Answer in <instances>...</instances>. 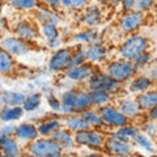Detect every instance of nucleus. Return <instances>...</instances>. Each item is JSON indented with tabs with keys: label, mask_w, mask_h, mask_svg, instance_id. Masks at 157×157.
Returning a JSON list of instances; mask_svg holds the SVG:
<instances>
[{
	"label": "nucleus",
	"mask_w": 157,
	"mask_h": 157,
	"mask_svg": "<svg viewBox=\"0 0 157 157\" xmlns=\"http://www.w3.org/2000/svg\"><path fill=\"white\" fill-rule=\"evenodd\" d=\"M62 102V113L66 114H73V113H81L92 106L88 92L80 89V88H73V89L66 90L60 96Z\"/></svg>",
	"instance_id": "f257e3e1"
},
{
	"label": "nucleus",
	"mask_w": 157,
	"mask_h": 157,
	"mask_svg": "<svg viewBox=\"0 0 157 157\" xmlns=\"http://www.w3.org/2000/svg\"><path fill=\"white\" fill-rule=\"evenodd\" d=\"M28 152L36 157H59L63 155V148L51 137H37L30 141Z\"/></svg>",
	"instance_id": "f03ea898"
},
{
	"label": "nucleus",
	"mask_w": 157,
	"mask_h": 157,
	"mask_svg": "<svg viewBox=\"0 0 157 157\" xmlns=\"http://www.w3.org/2000/svg\"><path fill=\"white\" fill-rule=\"evenodd\" d=\"M147 48H148V41H147V38H144L143 36H139V34H134V36L128 37L122 43V46L119 48V54L122 59L132 62L140 54L147 51Z\"/></svg>",
	"instance_id": "7ed1b4c3"
},
{
	"label": "nucleus",
	"mask_w": 157,
	"mask_h": 157,
	"mask_svg": "<svg viewBox=\"0 0 157 157\" xmlns=\"http://www.w3.org/2000/svg\"><path fill=\"white\" fill-rule=\"evenodd\" d=\"M106 73L119 82H123L135 76L136 68L131 60L119 59V60H114L106 66Z\"/></svg>",
	"instance_id": "20e7f679"
},
{
	"label": "nucleus",
	"mask_w": 157,
	"mask_h": 157,
	"mask_svg": "<svg viewBox=\"0 0 157 157\" xmlns=\"http://www.w3.org/2000/svg\"><path fill=\"white\" fill-rule=\"evenodd\" d=\"M75 143L77 145H84L92 149H102L105 143V136L102 132L96 128H85L76 131L75 135Z\"/></svg>",
	"instance_id": "39448f33"
},
{
	"label": "nucleus",
	"mask_w": 157,
	"mask_h": 157,
	"mask_svg": "<svg viewBox=\"0 0 157 157\" xmlns=\"http://www.w3.org/2000/svg\"><path fill=\"white\" fill-rule=\"evenodd\" d=\"M88 86H89V89H102L114 93L121 89L122 82L110 77L107 73H104L101 71H93L90 77L88 78Z\"/></svg>",
	"instance_id": "423d86ee"
},
{
	"label": "nucleus",
	"mask_w": 157,
	"mask_h": 157,
	"mask_svg": "<svg viewBox=\"0 0 157 157\" xmlns=\"http://www.w3.org/2000/svg\"><path fill=\"white\" fill-rule=\"evenodd\" d=\"M100 117L104 124L107 127H114V128H119L122 126H126L128 124V118H127L124 114H122L119 111V109L115 106H111V105H104V106H100Z\"/></svg>",
	"instance_id": "0eeeda50"
},
{
	"label": "nucleus",
	"mask_w": 157,
	"mask_h": 157,
	"mask_svg": "<svg viewBox=\"0 0 157 157\" xmlns=\"http://www.w3.org/2000/svg\"><path fill=\"white\" fill-rule=\"evenodd\" d=\"M72 58V50L70 47H62L58 48L51 55L50 60H48V70L52 72H62L70 68Z\"/></svg>",
	"instance_id": "6e6552de"
},
{
	"label": "nucleus",
	"mask_w": 157,
	"mask_h": 157,
	"mask_svg": "<svg viewBox=\"0 0 157 157\" xmlns=\"http://www.w3.org/2000/svg\"><path fill=\"white\" fill-rule=\"evenodd\" d=\"M0 48L6 50L12 56H22L30 51V45L18 37H6L0 41Z\"/></svg>",
	"instance_id": "1a4fd4ad"
},
{
	"label": "nucleus",
	"mask_w": 157,
	"mask_h": 157,
	"mask_svg": "<svg viewBox=\"0 0 157 157\" xmlns=\"http://www.w3.org/2000/svg\"><path fill=\"white\" fill-rule=\"evenodd\" d=\"M144 22L143 12H139L136 9H132L130 12H126L124 16L119 21V29L123 33H134L139 29Z\"/></svg>",
	"instance_id": "9d476101"
},
{
	"label": "nucleus",
	"mask_w": 157,
	"mask_h": 157,
	"mask_svg": "<svg viewBox=\"0 0 157 157\" xmlns=\"http://www.w3.org/2000/svg\"><path fill=\"white\" fill-rule=\"evenodd\" d=\"M104 148L107 151V153L113 156H128L131 152V144L128 140L110 136L105 139Z\"/></svg>",
	"instance_id": "9b49d317"
},
{
	"label": "nucleus",
	"mask_w": 157,
	"mask_h": 157,
	"mask_svg": "<svg viewBox=\"0 0 157 157\" xmlns=\"http://www.w3.org/2000/svg\"><path fill=\"white\" fill-rule=\"evenodd\" d=\"M93 71H94V70H93L92 64L82 63V64H78V66H73V67L67 68L64 72H66V77L70 78L71 81L81 82V81H88V78L90 77Z\"/></svg>",
	"instance_id": "f8f14e48"
},
{
	"label": "nucleus",
	"mask_w": 157,
	"mask_h": 157,
	"mask_svg": "<svg viewBox=\"0 0 157 157\" xmlns=\"http://www.w3.org/2000/svg\"><path fill=\"white\" fill-rule=\"evenodd\" d=\"M14 34H16V37L29 42V41H34V39H37L38 29L30 21L22 20V21H18L16 24V26H14Z\"/></svg>",
	"instance_id": "ddd939ff"
},
{
	"label": "nucleus",
	"mask_w": 157,
	"mask_h": 157,
	"mask_svg": "<svg viewBox=\"0 0 157 157\" xmlns=\"http://www.w3.org/2000/svg\"><path fill=\"white\" fill-rule=\"evenodd\" d=\"M48 137H51L52 140H55L63 149H72L73 145L76 144L75 137L72 135V131H70L68 128H62V127H59V128H56Z\"/></svg>",
	"instance_id": "4468645a"
},
{
	"label": "nucleus",
	"mask_w": 157,
	"mask_h": 157,
	"mask_svg": "<svg viewBox=\"0 0 157 157\" xmlns=\"http://www.w3.org/2000/svg\"><path fill=\"white\" fill-rule=\"evenodd\" d=\"M0 151L3 152L4 156L8 157H17L21 155L18 141L16 137H12V135L0 136Z\"/></svg>",
	"instance_id": "2eb2a0df"
},
{
	"label": "nucleus",
	"mask_w": 157,
	"mask_h": 157,
	"mask_svg": "<svg viewBox=\"0 0 157 157\" xmlns=\"http://www.w3.org/2000/svg\"><path fill=\"white\" fill-rule=\"evenodd\" d=\"M13 135L17 140H24V141H32L39 136L38 128L32 123H21L16 126Z\"/></svg>",
	"instance_id": "dca6fc26"
},
{
	"label": "nucleus",
	"mask_w": 157,
	"mask_h": 157,
	"mask_svg": "<svg viewBox=\"0 0 157 157\" xmlns=\"http://www.w3.org/2000/svg\"><path fill=\"white\" fill-rule=\"evenodd\" d=\"M117 107L127 118H135L141 113V109L139 104H137V101L132 100V98H122V100L118 101Z\"/></svg>",
	"instance_id": "f3484780"
},
{
	"label": "nucleus",
	"mask_w": 157,
	"mask_h": 157,
	"mask_svg": "<svg viewBox=\"0 0 157 157\" xmlns=\"http://www.w3.org/2000/svg\"><path fill=\"white\" fill-rule=\"evenodd\" d=\"M86 54V60H89L90 63H100L102 62L107 55V47L101 43H92L88 47V50H85Z\"/></svg>",
	"instance_id": "a211bd4d"
},
{
	"label": "nucleus",
	"mask_w": 157,
	"mask_h": 157,
	"mask_svg": "<svg viewBox=\"0 0 157 157\" xmlns=\"http://www.w3.org/2000/svg\"><path fill=\"white\" fill-rule=\"evenodd\" d=\"M24 110L22 106H8L4 105L0 109V119L3 122H13V121H18L20 118L24 115Z\"/></svg>",
	"instance_id": "6ab92c4d"
},
{
	"label": "nucleus",
	"mask_w": 157,
	"mask_h": 157,
	"mask_svg": "<svg viewBox=\"0 0 157 157\" xmlns=\"http://www.w3.org/2000/svg\"><path fill=\"white\" fill-rule=\"evenodd\" d=\"M58 25H54V24H42L41 26V33L42 36L46 38V41L48 42L51 48H55V46L60 45V41H59V30H58Z\"/></svg>",
	"instance_id": "aec40b11"
},
{
	"label": "nucleus",
	"mask_w": 157,
	"mask_h": 157,
	"mask_svg": "<svg viewBox=\"0 0 157 157\" xmlns=\"http://www.w3.org/2000/svg\"><path fill=\"white\" fill-rule=\"evenodd\" d=\"M141 111H148L151 107H153L157 104V89L141 92L136 98Z\"/></svg>",
	"instance_id": "412c9836"
},
{
	"label": "nucleus",
	"mask_w": 157,
	"mask_h": 157,
	"mask_svg": "<svg viewBox=\"0 0 157 157\" xmlns=\"http://www.w3.org/2000/svg\"><path fill=\"white\" fill-rule=\"evenodd\" d=\"M102 14L97 6H86L82 13V22L89 26H96L101 22Z\"/></svg>",
	"instance_id": "4be33fe9"
},
{
	"label": "nucleus",
	"mask_w": 157,
	"mask_h": 157,
	"mask_svg": "<svg viewBox=\"0 0 157 157\" xmlns=\"http://www.w3.org/2000/svg\"><path fill=\"white\" fill-rule=\"evenodd\" d=\"M36 18L38 20V22L41 24H54V25H58L60 22V17L58 16V13H55L54 11L48 8H41L37 7L36 8Z\"/></svg>",
	"instance_id": "5701e85b"
},
{
	"label": "nucleus",
	"mask_w": 157,
	"mask_h": 157,
	"mask_svg": "<svg viewBox=\"0 0 157 157\" xmlns=\"http://www.w3.org/2000/svg\"><path fill=\"white\" fill-rule=\"evenodd\" d=\"M92 106H104L111 101V93L102 89H89L88 92Z\"/></svg>",
	"instance_id": "b1692460"
},
{
	"label": "nucleus",
	"mask_w": 157,
	"mask_h": 157,
	"mask_svg": "<svg viewBox=\"0 0 157 157\" xmlns=\"http://www.w3.org/2000/svg\"><path fill=\"white\" fill-rule=\"evenodd\" d=\"M66 127L70 131H80V130H85V128H90L88 122L81 117V114H68V117L66 118Z\"/></svg>",
	"instance_id": "393cba45"
},
{
	"label": "nucleus",
	"mask_w": 157,
	"mask_h": 157,
	"mask_svg": "<svg viewBox=\"0 0 157 157\" xmlns=\"http://www.w3.org/2000/svg\"><path fill=\"white\" fill-rule=\"evenodd\" d=\"M152 84H153V80H152L151 77L148 76H136L132 78L131 84H130V90L131 92H145L148 90L149 88L152 86Z\"/></svg>",
	"instance_id": "a878e982"
},
{
	"label": "nucleus",
	"mask_w": 157,
	"mask_h": 157,
	"mask_svg": "<svg viewBox=\"0 0 157 157\" xmlns=\"http://www.w3.org/2000/svg\"><path fill=\"white\" fill-rule=\"evenodd\" d=\"M60 127V121L58 118H50V119L43 121L42 123H39L37 126L38 128V134L42 136H50L56 128Z\"/></svg>",
	"instance_id": "bb28decb"
},
{
	"label": "nucleus",
	"mask_w": 157,
	"mask_h": 157,
	"mask_svg": "<svg viewBox=\"0 0 157 157\" xmlns=\"http://www.w3.org/2000/svg\"><path fill=\"white\" fill-rule=\"evenodd\" d=\"M14 70V59L11 54L0 48V75H7Z\"/></svg>",
	"instance_id": "cd10ccee"
},
{
	"label": "nucleus",
	"mask_w": 157,
	"mask_h": 157,
	"mask_svg": "<svg viewBox=\"0 0 157 157\" xmlns=\"http://www.w3.org/2000/svg\"><path fill=\"white\" fill-rule=\"evenodd\" d=\"M80 114L88 122V124H89L90 128H101V127L105 126L104 122H102V119H101V117H100V113L94 111V110H90V107L84 110V111H81Z\"/></svg>",
	"instance_id": "c85d7f7f"
},
{
	"label": "nucleus",
	"mask_w": 157,
	"mask_h": 157,
	"mask_svg": "<svg viewBox=\"0 0 157 157\" xmlns=\"http://www.w3.org/2000/svg\"><path fill=\"white\" fill-rule=\"evenodd\" d=\"M3 100L4 104L8 106H22L24 101H25V94L21 92H12V90H7L3 92Z\"/></svg>",
	"instance_id": "c756f323"
},
{
	"label": "nucleus",
	"mask_w": 157,
	"mask_h": 157,
	"mask_svg": "<svg viewBox=\"0 0 157 157\" xmlns=\"http://www.w3.org/2000/svg\"><path fill=\"white\" fill-rule=\"evenodd\" d=\"M97 33H96V29L92 28V29H86V30H82L80 33H77L73 39L76 42H81V43H101V39L97 38Z\"/></svg>",
	"instance_id": "7c9ffc66"
},
{
	"label": "nucleus",
	"mask_w": 157,
	"mask_h": 157,
	"mask_svg": "<svg viewBox=\"0 0 157 157\" xmlns=\"http://www.w3.org/2000/svg\"><path fill=\"white\" fill-rule=\"evenodd\" d=\"M42 102V94L41 93H32L25 97V101L22 104V107L25 111H34L37 110Z\"/></svg>",
	"instance_id": "2f4dec72"
},
{
	"label": "nucleus",
	"mask_w": 157,
	"mask_h": 157,
	"mask_svg": "<svg viewBox=\"0 0 157 157\" xmlns=\"http://www.w3.org/2000/svg\"><path fill=\"white\" fill-rule=\"evenodd\" d=\"M9 6L20 11H32L38 7V0H8Z\"/></svg>",
	"instance_id": "473e14b6"
},
{
	"label": "nucleus",
	"mask_w": 157,
	"mask_h": 157,
	"mask_svg": "<svg viewBox=\"0 0 157 157\" xmlns=\"http://www.w3.org/2000/svg\"><path fill=\"white\" fill-rule=\"evenodd\" d=\"M137 132H139V130L136 128V127H132V126H128V124H126V126H122L118 128V131L115 132V134H113L111 136H114V137H119V139H123V140H130L132 139Z\"/></svg>",
	"instance_id": "72a5a7b5"
},
{
	"label": "nucleus",
	"mask_w": 157,
	"mask_h": 157,
	"mask_svg": "<svg viewBox=\"0 0 157 157\" xmlns=\"http://www.w3.org/2000/svg\"><path fill=\"white\" fill-rule=\"evenodd\" d=\"M134 143L136 144V145H139L140 148H143V149H145L147 152H152L153 151V147H152V143H151V140L147 137V135H144V134H141V132L139 131L137 134L132 137L131 139Z\"/></svg>",
	"instance_id": "f704fd0d"
},
{
	"label": "nucleus",
	"mask_w": 157,
	"mask_h": 157,
	"mask_svg": "<svg viewBox=\"0 0 157 157\" xmlns=\"http://www.w3.org/2000/svg\"><path fill=\"white\" fill-rule=\"evenodd\" d=\"M90 0H62V6L68 9L78 11V9H84Z\"/></svg>",
	"instance_id": "c9c22d12"
},
{
	"label": "nucleus",
	"mask_w": 157,
	"mask_h": 157,
	"mask_svg": "<svg viewBox=\"0 0 157 157\" xmlns=\"http://www.w3.org/2000/svg\"><path fill=\"white\" fill-rule=\"evenodd\" d=\"M85 62H86V54H85V50H82V48H77V50L72 51V58H71L70 67L82 64V63H85Z\"/></svg>",
	"instance_id": "e433bc0d"
},
{
	"label": "nucleus",
	"mask_w": 157,
	"mask_h": 157,
	"mask_svg": "<svg viewBox=\"0 0 157 157\" xmlns=\"http://www.w3.org/2000/svg\"><path fill=\"white\" fill-rule=\"evenodd\" d=\"M149 60H151V55L147 51H144L143 54H140L137 58H135L134 60H132V63H134V66H135L136 71H137V70H140V68H143L144 66L148 64Z\"/></svg>",
	"instance_id": "4c0bfd02"
},
{
	"label": "nucleus",
	"mask_w": 157,
	"mask_h": 157,
	"mask_svg": "<svg viewBox=\"0 0 157 157\" xmlns=\"http://www.w3.org/2000/svg\"><path fill=\"white\" fill-rule=\"evenodd\" d=\"M157 3V0H136L135 2V9L139 12H144L148 11L149 8H152V6H155Z\"/></svg>",
	"instance_id": "58836bf2"
},
{
	"label": "nucleus",
	"mask_w": 157,
	"mask_h": 157,
	"mask_svg": "<svg viewBox=\"0 0 157 157\" xmlns=\"http://www.w3.org/2000/svg\"><path fill=\"white\" fill-rule=\"evenodd\" d=\"M47 104H48V106H50V109L52 111H60V109H62L60 98H56L54 94L47 96Z\"/></svg>",
	"instance_id": "ea45409f"
},
{
	"label": "nucleus",
	"mask_w": 157,
	"mask_h": 157,
	"mask_svg": "<svg viewBox=\"0 0 157 157\" xmlns=\"http://www.w3.org/2000/svg\"><path fill=\"white\" fill-rule=\"evenodd\" d=\"M135 2L136 0H121L119 4L124 12H130L132 9H135Z\"/></svg>",
	"instance_id": "a19ab883"
},
{
	"label": "nucleus",
	"mask_w": 157,
	"mask_h": 157,
	"mask_svg": "<svg viewBox=\"0 0 157 157\" xmlns=\"http://www.w3.org/2000/svg\"><path fill=\"white\" fill-rule=\"evenodd\" d=\"M42 2L51 9H58L62 6V0H42Z\"/></svg>",
	"instance_id": "79ce46f5"
},
{
	"label": "nucleus",
	"mask_w": 157,
	"mask_h": 157,
	"mask_svg": "<svg viewBox=\"0 0 157 157\" xmlns=\"http://www.w3.org/2000/svg\"><path fill=\"white\" fill-rule=\"evenodd\" d=\"M14 131V126H7L0 128V136H6V135H13Z\"/></svg>",
	"instance_id": "37998d69"
},
{
	"label": "nucleus",
	"mask_w": 157,
	"mask_h": 157,
	"mask_svg": "<svg viewBox=\"0 0 157 157\" xmlns=\"http://www.w3.org/2000/svg\"><path fill=\"white\" fill-rule=\"evenodd\" d=\"M148 118L149 121H157V104L148 110Z\"/></svg>",
	"instance_id": "c03bdc74"
},
{
	"label": "nucleus",
	"mask_w": 157,
	"mask_h": 157,
	"mask_svg": "<svg viewBox=\"0 0 157 157\" xmlns=\"http://www.w3.org/2000/svg\"><path fill=\"white\" fill-rule=\"evenodd\" d=\"M8 26V22H7V18L0 16V30H3V29H7Z\"/></svg>",
	"instance_id": "a18cd8bd"
},
{
	"label": "nucleus",
	"mask_w": 157,
	"mask_h": 157,
	"mask_svg": "<svg viewBox=\"0 0 157 157\" xmlns=\"http://www.w3.org/2000/svg\"><path fill=\"white\" fill-rule=\"evenodd\" d=\"M153 130H155V126L152 124V123H148V124L145 126V131L148 132L149 135H151V134H153Z\"/></svg>",
	"instance_id": "49530a36"
},
{
	"label": "nucleus",
	"mask_w": 157,
	"mask_h": 157,
	"mask_svg": "<svg viewBox=\"0 0 157 157\" xmlns=\"http://www.w3.org/2000/svg\"><path fill=\"white\" fill-rule=\"evenodd\" d=\"M151 78H152V80H156V81H157V68H155V70L152 71V73H151Z\"/></svg>",
	"instance_id": "de8ad7c7"
},
{
	"label": "nucleus",
	"mask_w": 157,
	"mask_h": 157,
	"mask_svg": "<svg viewBox=\"0 0 157 157\" xmlns=\"http://www.w3.org/2000/svg\"><path fill=\"white\" fill-rule=\"evenodd\" d=\"M119 2H121V0H109V4H110V6H113V7H117L118 4H119Z\"/></svg>",
	"instance_id": "09e8293b"
},
{
	"label": "nucleus",
	"mask_w": 157,
	"mask_h": 157,
	"mask_svg": "<svg viewBox=\"0 0 157 157\" xmlns=\"http://www.w3.org/2000/svg\"><path fill=\"white\" fill-rule=\"evenodd\" d=\"M4 105H6V104H4V100H3V94H0V109H2Z\"/></svg>",
	"instance_id": "8fccbe9b"
},
{
	"label": "nucleus",
	"mask_w": 157,
	"mask_h": 157,
	"mask_svg": "<svg viewBox=\"0 0 157 157\" xmlns=\"http://www.w3.org/2000/svg\"><path fill=\"white\" fill-rule=\"evenodd\" d=\"M2 9H3V2L0 0V12H2Z\"/></svg>",
	"instance_id": "3c124183"
},
{
	"label": "nucleus",
	"mask_w": 157,
	"mask_h": 157,
	"mask_svg": "<svg viewBox=\"0 0 157 157\" xmlns=\"http://www.w3.org/2000/svg\"><path fill=\"white\" fill-rule=\"evenodd\" d=\"M0 156H3V152L2 151H0Z\"/></svg>",
	"instance_id": "603ef678"
},
{
	"label": "nucleus",
	"mask_w": 157,
	"mask_h": 157,
	"mask_svg": "<svg viewBox=\"0 0 157 157\" xmlns=\"http://www.w3.org/2000/svg\"><path fill=\"white\" fill-rule=\"evenodd\" d=\"M0 36H2V30H0Z\"/></svg>",
	"instance_id": "864d4df0"
}]
</instances>
